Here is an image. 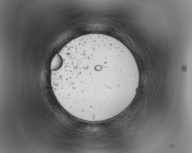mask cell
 Returning a JSON list of instances; mask_svg holds the SVG:
<instances>
[{
	"mask_svg": "<svg viewBox=\"0 0 192 153\" xmlns=\"http://www.w3.org/2000/svg\"><path fill=\"white\" fill-rule=\"evenodd\" d=\"M60 64L51 70L53 91L63 107L80 110L103 106L115 83L135 79V68L126 47L111 36H82L59 53Z\"/></svg>",
	"mask_w": 192,
	"mask_h": 153,
	"instance_id": "6da1fadb",
	"label": "cell"
}]
</instances>
